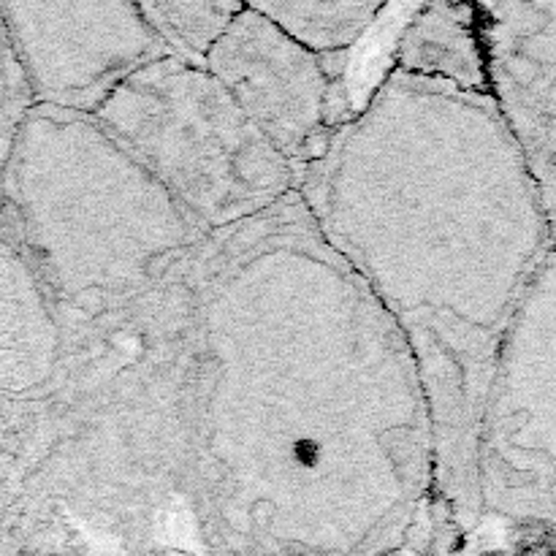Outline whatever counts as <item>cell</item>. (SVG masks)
<instances>
[{"label": "cell", "mask_w": 556, "mask_h": 556, "mask_svg": "<svg viewBox=\"0 0 556 556\" xmlns=\"http://www.w3.org/2000/svg\"><path fill=\"white\" fill-rule=\"evenodd\" d=\"M96 120L196 231L253 218L296 188V166L201 66L169 55L144 66L107 98Z\"/></svg>", "instance_id": "1"}, {"label": "cell", "mask_w": 556, "mask_h": 556, "mask_svg": "<svg viewBox=\"0 0 556 556\" xmlns=\"http://www.w3.org/2000/svg\"><path fill=\"white\" fill-rule=\"evenodd\" d=\"M12 58L42 107L98 112L136 71L169 52L139 6H0Z\"/></svg>", "instance_id": "2"}, {"label": "cell", "mask_w": 556, "mask_h": 556, "mask_svg": "<svg viewBox=\"0 0 556 556\" xmlns=\"http://www.w3.org/2000/svg\"><path fill=\"white\" fill-rule=\"evenodd\" d=\"M204 71L291 166L318 158L334 101V79L323 58L245 4L207 55Z\"/></svg>", "instance_id": "3"}, {"label": "cell", "mask_w": 556, "mask_h": 556, "mask_svg": "<svg viewBox=\"0 0 556 556\" xmlns=\"http://www.w3.org/2000/svg\"><path fill=\"white\" fill-rule=\"evenodd\" d=\"M486 90L502 112L542 212L553 209L556 4H472Z\"/></svg>", "instance_id": "4"}, {"label": "cell", "mask_w": 556, "mask_h": 556, "mask_svg": "<svg viewBox=\"0 0 556 556\" xmlns=\"http://www.w3.org/2000/svg\"><path fill=\"white\" fill-rule=\"evenodd\" d=\"M391 63L402 71L437 77L464 90H486L483 55L472 4L412 6L391 47Z\"/></svg>", "instance_id": "5"}, {"label": "cell", "mask_w": 556, "mask_h": 556, "mask_svg": "<svg viewBox=\"0 0 556 556\" xmlns=\"http://www.w3.org/2000/svg\"><path fill=\"white\" fill-rule=\"evenodd\" d=\"M291 42L318 58H337L361 44L383 4H250Z\"/></svg>", "instance_id": "6"}, {"label": "cell", "mask_w": 556, "mask_h": 556, "mask_svg": "<svg viewBox=\"0 0 556 556\" xmlns=\"http://www.w3.org/2000/svg\"><path fill=\"white\" fill-rule=\"evenodd\" d=\"M245 4H139V14L169 58L201 66Z\"/></svg>", "instance_id": "7"}, {"label": "cell", "mask_w": 556, "mask_h": 556, "mask_svg": "<svg viewBox=\"0 0 556 556\" xmlns=\"http://www.w3.org/2000/svg\"><path fill=\"white\" fill-rule=\"evenodd\" d=\"M23 315H28V304L23 307L20 301V261L0 239V407L17 404L25 388L14 353L23 331Z\"/></svg>", "instance_id": "8"}, {"label": "cell", "mask_w": 556, "mask_h": 556, "mask_svg": "<svg viewBox=\"0 0 556 556\" xmlns=\"http://www.w3.org/2000/svg\"><path fill=\"white\" fill-rule=\"evenodd\" d=\"M9 60L12 58V50H9V42H6V33H4V25H0V117H4V104H6V79H9Z\"/></svg>", "instance_id": "9"}]
</instances>
